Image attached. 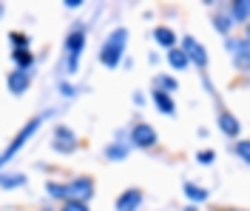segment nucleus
I'll return each mask as SVG.
<instances>
[{
    "label": "nucleus",
    "mask_w": 250,
    "mask_h": 211,
    "mask_svg": "<svg viewBox=\"0 0 250 211\" xmlns=\"http://www.w3.org/2000/svg\"><path fill=\"white\" fill-rule=\"evenodd\" d=\"M125 49H128V29L120 26V29H114V32L105 37V43L100 46V63L105 66V69H117V66L123 63Z\"/></svg>",
    "instance_id": "nucleus-1"
},
{
    "label": "nucleus",
    "mask_w": 250,
    "mask_h": 211,
    "mask_svg": "<svg viewBox=\"0 0 250 211\" xmlns=\"http://www.w3.org/2000/svg\"><path fill=\"white\" fill-rule=\"evenodd\" d=\"M48 117H51V112L48 114H37V117H31L29 123H26V126H23V129L17 131L15 137H12V143H9V146H6V151H0V168H3V165H6V163H12L17 157V154H20V148L26 146V143H29L31 137H34V134H37V131H40V126H43V123H46Z\"/></svg>",
    "instance_id": "nucleus-2"
},
{
    "label": "nucleus",
    "mask_w": 250,
    "mask_h": 211,
    "mask_svg": "<svg viewBox=\"0 0 250 211\" xmlns=\"http://www.w3.org/2000/svg\"><path fill=\"white\" fill-rule=\"evenodd\" d=\"M62 49H65V71H68V74H77L80 54H83V49H85V29H83V26H74L71 32L65 34Z\"/></svg>",
    "instance_id": "nucleus-3"
},
{
    "label": "nucleus",
    "mask_w": 250,
    "mask_h": 211,
    "mask_svg": "<svg viewBox=\"0 0 250 211\" xmlns=\"http://www.w3.org/2000/svg\"><path fill=\"white\" fill-rule=\"evenodd\" d=\"M94 191H97V183L91 177H85V174L65 183V200H74V203H91Z\"/></svg>",
    "instance_id": "nucleus-4"
},
{
    "label": "nucleus",
    "mask_w": 250,
    "mask_h": 211,
    "mask_svg": "<svg viewBox=\"0 0 250 211\" xmlns=\"http://www.w3.org/2000/svg\"><path fill=\"white\" fill-rule=\"evenodd\" d=\"M179 49H182V54L188 57V63H190V66H196V69H202V71L208 69V49H205L196 37L185 34V37H182V43H179Z\"/></svg>",
    "instance_id": "nucleus-5"
},
{
    "label": "nucleus",
    "mask_w": 250,
    "mask_h": 211,
    "mask_svg": "<svg viewBox=\"0 0 250 211\" xmlns=\"http://www.w3.org/2000/svg\"><path fill=\"white\" fill-rule=\"evenodd\" d=\"M77 146H80L77 134L68 129V126H54V131H51V148L57 154H74Z\"/></svg>",
    "instance_id": "nucleus-6"
},
{
    "label": "nucleus",
    "mask_w": 250,
    "mask_h": 211,
    "mask_svg": "<svg viewBox=\"0 0 250 211\" xmlns=\"http://www.w3.org/2000/svg\"><path fill=\"white\" fill-rule=\"evenodd\" d=\"M131 146L134 148H154L156 140H159V134L151 123H137V126H131Z\"/></svg>",
    "instance_id": "nucleus-7"
},
{
    "label": "nucleus",
    "mask_w": 250,
    "mask_h": 211,
    "mask_svg": "<svg viewBox=\"0 0 250 211\" xmlns=\"http://www.w3.org/2000/svg\"><path fill=\"white\" fill-rule=\"evenodd\" d=\"M225 49L230 51V57H233V63L239 71H248V37L242 34V37H228L225 40Z\"/></svg>",
    "instance_id": "nucleus-8"
},
{
    "label": "nucleus",
    "mask_w": 250,
    "mask_h": 211,
    "mask_svg": "<svg viewBox=\"0 0 250 211\" xmlns=\"http://www.w3.org/2000/svg\"><path fill=\"white\" fill-rule=\"evenodd\" d=\"M31 86V71H23V69H15V71H9V77H6V89H9V94H26Z\"/></svg>",
    "instance_id": "nucleus-9"
},
{
    "label": "nucleus",
    "mask_w": 250,
    "mask_h": 211,
    "mask_svg": "<svg viewBox=\"0 0 250 211\" xmlns=\"http://www.w3.org/2000/svg\"><path fill=\"white\" fill-rule=\"evenodd\" d=\"M142 206V191L140 188H128L123 194L117 197V203H114V209L117 211H140Z\"/></svg>",
    "instance_id": "nucleus-10"
},
{
    "label": "nucleus",
    "mask_w": 250,
    "mask_h": 211,
    "mask_svg": "<svg viewBox=\"0 0 250 211\" xmlns=\"http://www.w3.org/2000/svg\"><path fill=\"white\" fill-rule=\"evenodd\" d=\"M182 194H185V200H190L193 206H199V203H208V200H210V191H208L205 186L190 183V180H185V183H182Z\"/></svg>",
    "instance_id": "nucleus-11"
},
{
    "label": "nucleus",
    "mask_w": 250,
    "mask_h": 211,
    "mask_svg": "<svg viewBox=\"0 0 250 211\" xmlns=\"http://www.w3.org/2000/svg\"><path fill=\"white\" fill-rule=\"evenodd\" d=\"M154 103H156V112L165 114V117H173L176 114V106H173V97L171 94H165V92H159V89H154Z\"/></svg>",
    "instance_id": "nucleus-12"
},
{
    "label": "nucleus",
    "mask_w": 250,
    "mask_h": 211,
    "mask_svg": "<svg viewBox=\"0 0 250 211\" xmlns=\"http://www.w3.org/2000/svg\"><path fill=\"white\" fill-rule=\"evenodd\" d=\"M154 40H156V46H162V49H176L179 46V40H176V34H173V29H168V26H159L154 32Z\"/></svg>",
    "instance_id": "nucleus-13"
},
{
    "label": "nucleus",
    "mask_w": 250,
    "mask_h": 211,
    "mask_svg": "<svg viewBox=\"0 0 250 211\" xmlns=\"http://www.w3.org/2000/svg\"><path fill=\"white\" fill-rule=\"evenodd\" d=\"M228 15H230L233 23H248L250 3H248V0H233V3H230V9H228Z\"/></svg>",
    "instance_id": "nucleus-14"
},
{
    "label": "nucleus",
    "mask_w": 250,
    "mask_h": 211,
    "mask_svg": "<svg viewBox=\"0 0 250 211\" xmlns=\"http://www.w3.org/2000/svg\"><path fill=\"white\" fill-rule=\"evenodd\" d=\"M219 129L228 137H239V120L230 112H219Z\"/></svg>",
    "instance_id": "nucleus-15"
},
{
    "label": "nucleus",
    "mask_w": 250,
    "mask_h": 211,
    "mask_svg": "<svg viewBox=\"0 0 250 211\" xmlns=\"http://www.w3.org/2000/svg\"><path fill=\"white\" fill-rule=\"evenodd\" d=\"M29 180L26 174H9V171H0V188H6V191H15L20 186H26Z\"/></svg>",
    "instance_id": "nucleus-16"
},
{
    "label": "nucleus",
    "mask_w": 250,
    "mask_h": 211,
    "mask_svg": "<svg viewBox=\"0 0 250 211\" xmlns=\"http://www.w3.org/2000/svg\"><path fill=\"white\" fill-rule=\"evenodd\" d=\"M12 60H15L17 69L31 71V66H34V54H31V49H12Z\"/></svg>",
    "instance_id": "nucleus-17"
},
{
    "label": "nucleus",
    "mask_w": 250,
    "mask_h": 211,
    "mask_svg": "<svg viewBox=\"0 0 250 211\" xmlns=\"http://www.w3.org/2000/svg\"><path fill=\"white\" fill-rule=\"evenodd\" d=\"M168 63H171V69H173V71H185L188 66H190V63H188V57L182 54V49H179V46L168 51Z\"/></svg>",
    "instance_id": "nucleus-18"
},
{
    "label": "nucleus",
    "mask_w": 250,
    "mask_h": 211,
    "mask_svg": "<svg viewBox=\"0 0 250 211\" xmlns=\"http://www.w3.org/2000/svg\"><path fill=\"white\" fill-rule=\"evenodd\" d=\"M154 80H156V86H154V89H159V92H165V94H171V92H176V86H179L173 74H156Z\"/></svg>",
    "instance_id": "nucleus-19"
},
{
    "label": "nucleus",
    "mask_w": 250,
    "mask_h": 211,
    "mask_svg": "<svg viewBox=\"0 0 250 211\" xmlns=\"http://www.w3.org/2000/svg\"><path fill=\"white\" fill-rule=\"evenodd\" d=\"M213 26H216L219 34H230V29H233V20H230V15H228V12H216V15H213Z\"/></svg>",
    "instance_id": "nucleus-20"
},
{
    "label": "nucleus",
    "mask_w": 250,
    "mask_h": 211,
    "mask_svg": "<svg viewBox=\"0 0 250 211\" xmlns=\"http://www.w3.org/2000/svg\"><path fill=\"white\" fill-rule=\"evenodd\" d=\"M46 194L51 200H62L65 203V183H54V180H48L46 183Z\"/></svg>",
    "instance_id": "nucleus-21"
},
{
    "label": "nucleus",
    "mask_w": 250,
    "mask_h": 211,
    "mask_svg": "<svg viewBox=\"0 0 250 211\" xmlns=\"http://www.w3.org/2000/svg\"><path fill=\"white\" fill-rule=\"evenodd\" d=\"M125 157H128V148L123 146V143H111L108 148H105V160H125Z\"/></svg>",
    "instance_id": "nucleus-22"
},
{
    "label": "nucleus",
    "mask_w": 250,
    "mask_h": 211,
    "mask_svg": "<svg viewBox=\"0 0 250 211\" xmlns=\"http://www.w3.org/2000/svg\"><path fill=\"white\" fill-rule=\"evenodd\" d=\"M9 40H12V49H29L31 46V37L23 32H12L9 34Z\"/></svg>",
    "instance_id": "nucleus-23"
},
{
    "label": "nucleus",
    "mask_w": 250,
    "mask_h": 211,
    "mask_svg": "<svg viewBox=\"0 0 250 211\" xmlns=\"http://www.w3.org/2000/svg\"><path fill=\"white\" fill-rule=\"evenodd\" d=\"M236 154H239L242 163H250V143L248 140H239V143H236Z\"/></svg>",
    "instance_id": "nucleus-24"
},
{
    "label": "nucleus",
    "mask_w": 250,
    "mask_h": 211,
    "mask_svg": "<svg viewBox=\"0 0 250 211\" xmlns=\"http://www.w3.org/2000/svg\"><path fill=\"white\" fill-rule=\"evenodd\" d=\"M60 211H91V209H88V203H74V200H65Z\"/></svg>",
    "instance_id": "nucleus-25"
},
{
    "label": "nucleus",
    "mask_w": 250,
    "mask_h": 211,
    "mask_svg": "<svg viewBox=\"0 0 250 211\" xmlns=\"http://www.w3.org/2000/svg\"><path fill=\"white\" fill-rule=\"evenodd\" d=\"M213 160H216V154H213L210 148H208V151H199V154H196V163H199V165H210Z\"/></svg>",
    "instance_id": "nucleus-26"
},
{
    "label": "nucleus",
    "mask_w": 250,
    "mask_h": 211,
    "mask_svg": "<svg viewBox=\"0 0 250 211\" xmlns=\"http://www.w3.org/2000/svg\"><path fill=\"white\" fill-rule=\"evenodd\" d=\"M60 94H62V97H74V94H77V89H74L71 83H60Z\"/></svg>",
    "instance_id": "nucleus-27"
},
{
    "label": "nucleus",
    "mask_w": 250,
    "mask_h": 211,
    "mask_svg": "<svg viewBox=\"0 0 250 211\" xmlns=\"http://www.w3.org/2000/svg\"><path fill=\"white\" fill-rule=\"evenodd\" d=\"M62 6H65V9H80V6H83V0H65Z\"/></svg>",
    "instance_id": "nucleus-28"
},
{
    "label": "nucleus",
    "mask_w": 250,
    "mask_h": 211,
    "mask_svg": "<svg viewBox=\"0 0 250 211\" xmlns=\"http://www.w3.org/2000/svg\"><path fill=\"white\" fill-rule=\"evenodd\" d=\"M3 12H6V6H3V3H0V17H3Z\"/></svg>",
    "instance_id": "nucleus-29"
},
{
    "label": "nucleus",
    "mask_w": 250,
    "mask_h": 211,
    "mask_svg": "<svg viewBox=\"0 0 250 211\" xmlns=\"http://www.w3.org/2000/svg\"><path fill=\"white\" fill-rule=\"evenodd\" d=\"M225 211H245V209H225Z\"/></svg>",
    "instance_id": "nucleus-30"
},
{
    "label": "nucleus",
    "mask_w": 250,
    "mask_h": 211,
    "mask_svg": "<svg viewBox=\"0 0 250 211\" xmlns=\"http://www.w3.org/2000/svg\"><path fill=\"white\" fill-rule=\"evenodd\" d=\"M40 211H54V209H40Z\"/></svg>",
    "instance_id": "nucleus-31"
}]
</instances>
